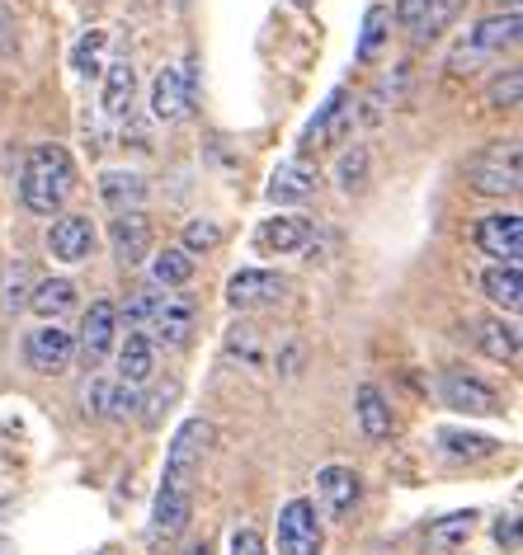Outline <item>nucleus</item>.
<instances>
[{"instance_id":"ea45409f","label":"nucleus","mask_w":523,"mask_h":555,"mask_svg":"<svg viewBox=\"0 0 523 555\" xmlns=\"http://www.w3.org/2000/svg\"><path fill=\"white\" fill-rule=\"evenodd\" d=\"M424 15H430V0H396V20H401L406 29H420Z\"/></svg>"},{"instance_id":"72a5a7b5","label":"nucleus","mask_w":523,"mask_h":555,"mask_svg":"<svg viewBox=\"0 0 523 555\" xmlns=\"http://www.w3.org/2000/svg\"><path fill=\"white\" fill-rule=\"evenodd\" d=\"M222 245V227L217 221H189L184 227V255H208Z\"/></svg>"},{"instance_id":"f8f14e48","label":"nucleus","mask_w":523,"mask_h":555,"mask_svg":"<svg viewBox=\"0 0 523 555\" xmlns=\"http://www.w3.org/2000/svg\"><path fill=\"white\" fill-rule=\"evenodd\" d=\"M349 132H354V104H349V94H344V90H335V94H330V100L321 104V114L307 122L302 142H307V146H335V142H344Z\"/></svg>"},{"instance_id":"4c0bfd02","label":"nucleus","mask_w":523,"mask_h":555,"mask_svg":"<svg viewBox=\"0 0 523 555\" xmlns=\"http://www.w3.org/2000/svg\"><path fill=\"white\" fill-rule=\"evenodd\" d=\"M231 555H269V546L255 527H237V532H231Z\"/></svg>"},{"instance_id":"4468645a","label":"nucleus","mask_w":523,"mask_h":555,"mask_svg":"<svg viewBox=\"0 0 523 555\" xmlns=\"http://www.w3.org/2000/svg\"><path fill=\"white\" fill-rule=\"evenodd\" d=\"M114 335H118V307L114 301H90L86 321H80V339H76V353H86L90 363L114 349Z\"/></svg>"},{"instance_id":"f257e3e1","label":"nucleus","mask_w":523,"mask_h":555,"mask_svg":"<svg viewBox=\"0 0 523 555\" xmlns=\"http://www.w3.org/2000/svg\"><path fill=\"white\" fill-rule=\"evenodd\" d=\"M72 179H76V165L62 146H34L20 175V198L29 212L52 217L66 203V193H72Z\"/></svg>"},{"instance_id":"e433bc0d","label":"nucleus","mask_w":523,"mask_h":555,"mask_svg":"<svg viewBox=\"0 0 523 555\" xmlns=\"http://www.w3.org/2000/svg\"><path fill=\"white\" fill-rule=\"evenodd\" d=\"M156 297H161V293H137L128 307H123V321H128V330H146L151 311H156Z\"/></svg>"},{"instance_id":"a211bd4d","label":"nucleus","mask_w":523,"mask_h":555,"mask_svg":"<svg viewBox=\"0 0 523 555\" xmlns=\"http://www.w3.org/2000/svg\"><path fill=\"white\" fill-rule=\"evenodd\" d=\"M156 377V344H151L142 330H132L118 349V382L123 386H146Z\"/></svg>"},{"instance_id":"2eb2a0df","label":"nucleus","mask_w":523,"mask_h":555,"mask_svg":"<svg viewBox=\"0 0 523 555\" xmlns=\"http://www.w3.org/2000/svg\"><path fill=\"white\" fill-rule=\"evenodd\" d=\"M109 241H114V255L123 263H142L151 255V221L142 217V207L114 212V221H109Z\"/></svg>"},{"instance_id":"bb28decb","label":"nucleus","mask_w":523,"mask_h":555,"mask_svg":"<svg viewBox=\"0 0 523 555\" xmlns=\"http://www.w3.org/2000/svg\"><path fill=\"white\" fill-rule=\"evenodd\" d=\"M29 307L43 315V321H62V315L76 307V287H72V278H43V283L34 287Z\"/></svg>"},{"instance_id":"f704fd0d","label":"nucleus","mask_w":523,"mask_h":555,"mask_svg":"<svg viewBox=\"0 0 523 555\" xmlns=\"http://www.w3.org/2000/svg\"><path fill=\"white\" fill-rule=\"evenodd\" d=\"M519 90H523V76L514 72V66H509L505 76H495V80H490L486 104H490V108H514V104H519Z\"/></svg>"},{"instance_id":"7c9ffc66","label":"nucleus","mask_w":523,"mask_h":555,"mask_svg":"<svg viewBox=\"0 0 523 555\" xmlns=\"http://www.w3.org/2000/svg\"><path fill=\"white\" fill-rule=\"evenodd\" d=\"M387 34H392V10L387 5H373L363 15V34H359V62H373L382 43H387Z\"/></svg>"},{"instance_id":"f03ea898","label":"nucleus","mask_w":523,"mask_h":555,"mask_svg":"<svg viewBox=\"0 0 523 555\" xmlns=\"http://www.w3.org/2000/svg\"><path fill=\"white\" fill-rule=\"evenodd\" d=\"M519 179H523L519 142H495L467 160V189L486 193V198H509V193H519Z\"/></svg>"},{"instance_id":"b1692460","label":"nucleus","mask_w":523,"mask_h":555,"mask_svg":"<svg viewBox=\"0 0 523 555\" xmlns=\"http://www.w3.org/2000/svg\"><path fill=\"white\" fill-rule=\"evenodd\" d=\"M476 344H481V353H486V358H495V363H505V367L519 363V325L505 321V315L481 321L476 325Z\"/></svg>"},{"instance_id":"37998d69","label":"nucleus","mask_w":523,"mask_h":555,"mask_svg":"<svg viewBox=\"0 0 523 555\" xmlns=\"http://www.w3.org/2000/svg\"><path fill=\"white\" fill-rule=\"evenodd\" d=\"M184 555H213V546H208V541H194V546H189Z\"/></svg>"},{"instance_id":"a18cd8bd","label":"nucleus","mask_w":523,"mask_h":555,"mask_svg":"<svg viewBox=\"0 0 523 555\" xmlns=\"http://www.w3.org/2000/svg\"><path fill=\"white\" fill-rule=\"evenodd\" d=\"M0 555H15V546H10V541H5V537H0Z\"/></svg>"},{"instance_id":"2f4dec72","label":"nucleus","mask_w":523,"mask_h":555,"mask_svg":"<svg viewBox=\"0 0 523 555\" xmlns=\"http://www.w3.org/2000/svg\"><path fill=\"white\" fill-rule=\"evenodd\" d=\"M104 48H109V34H104V29H90V34L76 43L72 66H76L80 76H100V72H104Z\"/></svg>"},{"instance_id":"412c9836","label":"nucleus","mask_w":523,"mask_h":555,"mask_svg":"<svg viewBox=\"0 0 523 555\" xmlns=\"http://www.w3.org/2000/svg\"><path fill=\"white\" fill-rule=\"evenodd\" d=\"M514 43H519V10H509V15L481 20L476 29L467 34L462 48H472V52H481V57H490V52H505V48H514Z\"/></svg>"},{"instance_id":"1a4fd4ad","label":"nucleus","mask_w":523,"mask_h":555,"mask_svg":"<svg viewBox=\"0 0 523 555\" xmlns=\"http://www.w3.org/2000/svg\"><path fill=\"white\" fill-rule=\"evenodd\" d=\"M476 245H481V255H490L495 263H519V255H523V221H519V212L481 217Z\"/></svg>"},{"instance_id":"5701e85b","label":"nucleus","mask_w":523,"mask_h":555,"mask_svg":"<svg viewBox=\"0 0 523 555\" xmlns=\"http://www.w3.org/2000/svg\"><path fill=\"white\" fill-rule=\"evenodd\" d=\"M354 410H359V428L373 442H387L396 434V420H392V405L387 396L378 391V386H359V396H354Z\"/></svg>"},{"instance_id":"79ce46f5","label":"nucleus","mask_w":523,"mask_h":555,"mask_svg":"<svg viewBox=\"0 0 523 555\" xmlns=\"http://www.w3.org/2000/svg\"><path fill=\"white\" fill-rule=\"evenodd\" d=\"M20 307H29V297H24V273L10 278V293H5V311H20Z\"/></svg>"},{"instance_id":"aec40b11","label":"nucleus","mask_w":523,"mask_h":555,"mask_svg":"<svg viewBox=\"0 0 523 555\" xmlns=\"http://www.w3.org/2000/svg\"><path fill=\"white\" fill-rule=\"evenodd\" d=\"M137 405H142L137 386H123V382H90V391H86V410L94 420H128Z\"/></svg>"},{"instance_id":"c9c22d12","label":"nucleus","mask_w":523,"mask_h":555,"mask_svg":"<svg viewBox=\"0 0 523 555\" xmlns=\"http://www.w3.org/2000/svg\"><path fill=\"white\" fill-rule=\"evenodd\" d=\"M462 10V0H430V15H424L420 24V38H434V34H444V24H452V15Z\"/></svg>"},{"instance_id":"39448f33","label":"nucleus","mask_w":523,"mask_h":555,"mask_svg":"<svg viewBox=\"0 0 523 555\" xmlns=\"http://www.w3.org/2000/svg\"><path fill=\"white\" fill-rule=\"evenodd\" d=\"M326 532L311 499H288L279 513V555H321Z\"/></svg>"},{"instance_id":"49530a36","label":"nucleus","mask_w":523,"mask_h":555,"mask_svg":"<svg viewBox=\"0 0 523 555\" xmlns=\"http://www.w3.org/2000/svg\"><path fill=\"white\" fill-rule=\"evenodd\" d=\"M137 5H156V0H137Z\"/></svg>"},{"instance_id":"c03bdc74","label":"nucleus","mask_w":523,"mask_h":555,"mask_svg":"<svg viewBox=\"0 0 523 555\" xmlns=\"http://www.w3.org/2000/svg\"><path fill=\"white\" fill-rule=\"evenodd\" d=\"M500 5V15H509V10H519V0H495Z\"/></svg>"},{"instance_id":"ddd939ff","label":"nucleus","mask_w":523,"mask_h":555,"mask_svg":"<svg viewBox=\"0 0 523 555\" xmlns=\"http://www.w3.org/2000/svg\"><path fill=\"white\" fill-rule=\"evenodd\" d=\"M48 249H52V259H62V263L90 259V249H94V227H90V217H80V212L58 217V221H52V231H48Z\"/></svg>"},{"instance_id":"9b49d317","label":"nucleus","mask_w":523,"mask_h":555,"mask_svg":"<svg viewBox=\"0 0 523 555\" xmlns=\"http://www.w3.org/2000/svg\"><path fill=\"white\" fill-rule=\"evenodd\" d=\"M194 518V490L180 485H161L156 508H151V541H175Z\"/></svg>"},{"instance_id":"6e6552de","label":"nucleus","mask_w":523,"mask_h":555,"mask_svg":"<svg viewBox=\"0 0 523 555\" xmlns=\"http://www.w3.org/2000/svg\"><path fill=\"white\" fill-rule=\"evenodd\" d=\"M316 499H321V513L326 518H349L363 499V480L354 466H326L316 476Z\"/></svg>"},{"instance_id":"a19ab883","label":"nucleus","mask_w":523,"mask_h":555,"mask_svg":"<svg viewBox=\"0 0 523 555\" xmlns=\"http://www.w3.org/2000/svg\"><path fill=\"white\" fill-rule=\"evenodd\" d=\"M495 541L509 551H519V513H505V518L495 522Z\"/></svg>"},{"instance_id":"0eeeda50","label":"nucleus","mask_w":523,"mask_h":555,"mask_svg":"<svg viewBox=\"0 0 523 555\" xmlns=\"http://www.w3.org/2000/svg\"><path fill=\"white\" fill-rule=\"evenodd\" d=\"M438 396H444V405L458 410V414H505L500 391L486 386L481 377H472V372H458V367L438 377Z\"/></svg>"},{"instance_id":"20e7f679","label":"nucleus","mask_w":523,"mask_h":555,"mask_svg":"<svg viewBox=\"0 0 523 555\" xmlns=\"http://www.w3.org/2000/svg\"><path fill=\"white\" fill-rule=\"evenodd\" d=\"M24 358H29V367L43 372V377H62V372H72V363H76V335L62 330L58 321H43L24 339Z\"/></svg>"},{"instance_id":"58836bf2","label":"nucleus","mask_w":523,"mask_h":555,"mask_svg":"<svg viewBox=\"0 0 523 555\" xmlns=\"http://www.w3.org/2000/svg\"><path fill=\"white\" fill-rule=\"evenodd\" d=\"M20 38H15V15H10V5L0 0V57H15Z\"/></svg>"},{"instance_id":"9d476101","label":"nucleus","mask_w":523,"mask_h":555,"mask_svg":"<svg viewBox=\"0 0 523 555\" xmlns=\"http://www.w3.org/2000/svg\"><path fill=\"white\" fill-rule=\"evenodd\" d=\"M283 273H273V269H241V273H231V283H227V301L237 311H255V307H273V301L283 297Z\"/></svg>"},{"instance_id":"7ed1b4c3","label":"nucleus","mask_w":523,"mask_h":555,"mask_svg":"<svg viewBox=\"0 0 523 555\" xmlns=\"http://www.w3.org/2000/svg\"><path fill=\"white\" fill-rule=\"evenodd\" d=\"M208 442H213V424H208V420H189V424H180V434L170 438V452H165V485L194 490V476L203 470Z\"/></svg>"},{"instance_id":"a878e982","label":"nucleus","mask_w":523,"mask_h":555,"mask_svg":"<svg viewBox=\"0 0 523 555\" xmlns=\"http://www.w3.org/2000/svg\"><path fill=\"white\" fill-rule=\"evenodd\" d=\"M132 100H137V72L132 66L128 62L104 66V114L109 118H128Z\"/></svg>"},{"instance_id":"f3484780","label":"nucleus","mask_w":523,"mask_h":555,"mask_svg":"<svg viewBox=\"0 0 523 555\" xmlns=\"http://www.w3.org/2000/svg\"><path fill=\"white\" fill-rule=\"evenodd\" d=\"M316 179H321V175H316L307 160H283L279 170L269 175L265 198L279 203V207H283V203H302V198H311V193H316Z\"/></svg>"},{"instance_id":"393cba45","label":"nucleus","mask_w":523,"mask_h":555,"mask_svg":"<svg viewBox=\"0 0 523 555\" xmlns=\"http://www.w3.org/2000/svg\"><path fill=\"white\" fill-rule=\"evenodd\" d=\"M481 293H486L495 307L514 315L523 307V273H519V263H495V269L481 273Z\"/></svg>"},{"instance_id":"c85d7f7f","label":"nucleus","mask_w":523,"mask_h":555,"mask_svg":"<svg viewBox=\"0 0 523 555\" xmlns=\"http://www.w3.org/2000/svg\"><path fill=\"white\" fill-rule=\"evenodd\" d=\"M438 442H444V452L458 456V462H481V456L500 452V438H490V434H462V428H444Z\"/></svg>"},{"instance_id":"6ab92c4d","label":"nucleus","mask_w":523,"mask_h":555,"mask_svg":"<svg viewBox=\"0 0 523 555\" xmlns=\"http://www.w3.org/2000/svg\"><path fill=\"white\" fill-rule=\"evenodd\" d=\"M311 241V221L297 217V212H283V217H269L265 227H259V249H269V255H293Z\"/></svg>"},{"instance_id":"423d86ee","label":"nucleus","mask_w":523,"mask_h":555,"mask_svg":"<svg viewBox=\"0 0 523 555\" xmlns=\"http://www.w3.org/2000/svg\"><path fill=\"white\" fill-rule=\"evenodd\" d=\"M194 321H199V301L189 293H161L156 297V311H151V344H170V349H180V344H189V335H194Z\"/></svg>"},{"instance_id":"4be33fe9","label":"nucleus","mask_w":523,"mask_h":555,"mask_svg":"<svg viewBox=\"0 0 523 555\" xmlns=\"http://www.w3.org/2000/svg\"><path fill=\"white\" fill-rule=\"evenodd\" d=\"M100 198L109 212H132V207L146 203V179L132 170H109L100 175Z\"/></svg>"},{"instance_id":"473e14b6","label":"nucleus","mask_w":523,"mask_h":555,"mask_svg":"<svg viewBox=\"0 0 523 555\" xmlns=\"http://www.w3.org/2000/svg\"><path fill=\"white\" fill-rule=\"evenodd\" d=\"M335 179H340V189H344V193H359V189L368 184V151H363V146L344 151Z\"/></svg>"},{"instance_id":"c756f323","label":"nucleus","mask_w":523,"mask_h":555,"mask_svg":"<svg viewBox=\"0 0 523 555\" xmlns=\"http://www.w3.org/2000/svg\"><path fill=\"white\" fill-rule=\"evenodd\" d=\"M151 278H156L165 293H175V287H184L189 278H194V255H184V249H161V255L151 259Z\"/></svg>"},{"instance_id":"dca6fc26","label":"nucleus","mask_w":523,"mask_h":555,"mask_svg":"<svg viewBox=\"0 0 523 555\" xmlns=\"http://www.w3.org/2000/svg\"><path fill=\"white\" fill-rule=\"evenodd\" d=\"M189 100H194V86H189V72H180V66H165V72L151 80V114L161 122L180 118L189 108Z\"/></svg>"},{"instance_id":"cd10ccee","label":"nucleus","mask_w":523,"mask_h":555,"mask_svg":"<svg viewBox=\"0 0 523 555\" xmlns=\"http://www.w3.org/2000/svg\"><path fill=\"white\" fill-rule=\"evenodd\" d=\"M472 532H476V513L472 508H467V513H448V518H438L430 527V546L452 555V551H462L467 541H472Z\"/></svg>"}]
</instances>
